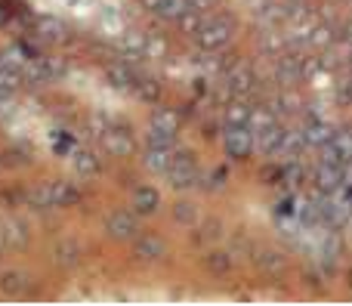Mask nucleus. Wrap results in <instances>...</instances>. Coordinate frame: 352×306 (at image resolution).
<instances>
[{"mask_svg":"<svg viewBox=\"0 0 352 306\" xmlns=\"http://www.w3.org/2000/svg\"><path fill=\"white\" fill-rule=\"evenodd\" d=\"M254 87H256V72L250 65L235 62V68L229 72V90L235 93V96H250Z\"/></svg>","mask_w":352,"mask_h":306,"instance_id":"423d86ee","label":"nucleus"},{"mask_svg":"<svg viewBox=\"0 0 352 306\" xmlns=\"http://www.w3.org/2000/svg\"><path fill=\"white\" fill-rule=\"evenodd\" d=\"M173 217H176V223H179V226H192V223H195V204L192 201H179L173 208Z\"/></svg>","mask_w":352,"mask_h":306,"instance_id":"2f4dec72","label":"nucleus"},{"mask_svg":"<svg viewBox=\"0 0 352 306\" xmlns=\"http://www.w3.org/2000/svg\"><path fill=\"white\" fill-rule=\"evenodd\" d=\"M142 56H146V59H161V56H167V41L158 34H146V50H142Z\"/></svg>","mask_w":352,"mask_h":306,"instance_id":"a878e982","label":"nucleus"},{"mask_svg":"<svg viewBox=\"0 0 352 306\" xmlns=\"http://www.w3.org/2000/svg\"><path fill=\"white\" fill-rule=\"evenodd\" d=\"M148 146H155V149H170L173 146V133H167V130H161V127H148Z\"/></svg>","mask_w":352,"mask_h":306,"instance_id":"c756f323","label":"nucleus"},{"mask_svg":"<svg viewBox=\"0 0 352 306\" xmlns=\"http://www.w3.org/2000/svg\"><path fill=\"white\" fill-rule=\"evenodd\" d=\"M303 140L312 142V146H322V142L328 140V127H322V124H312V127H306Z\"/></svg>","mask_w":352,"mask_h":306,"instance_id":"72a5a7b5","label":"nucleus"},{"mask_svg":"<svg viewBox=\"0 0 352 306\" xmlns=\"http://www.w3.org/2000/svg\"><path fill=\"white\" fill-rule=\"evenodd\" d=\"M260 263L266 266L269 272H281V270H285V266H287V260L281 257L278 251H269V254H263V260H260Z\"/></svg>","mask_w":352,"mask_h":306,"instance_id":"473e14b6","label":"nucleus"},{"mask_svg":"<svg viewBox=\"0 0 352 306\" xmlns=\"http://www.w3.org/2000/svg\"><path fill=\"white\" fill-rule=\"evenodd\" d=\"M164 241L158 239V235H142V239H136V257L146 260V263H152V260H161L164 257Z\"/></svg>","mask_w":352,"mask_h":306,"instance_id":"9b49d317","label":"nucleus"},{"mask_svg":"<svg viewBox=\"0 0 352 306\" xmlns=\"http://www.w3.org/2000/svg\"><path fill=\"white\" fill-rule=\"evenodd\" d=\"M102 149L111 155V158H130L136 152V142L127 130H102Z\"/></svg>","mask_w":352,"mask_h":306,"instance_id":"20e7f679","label":"nucleus"},{"mask_svg":"<svg viewBox=\"0 0 352 306\" xmlns=\"http://www.w3.org/2000/svg\"><path fill=\"white\" fill-rule=\"evenodd\" d=\"M232 34H235V25H232V19L226 16H213L210 22L201 25V31L195 37L201 41V47L207 50V53H213V50L226 47V43L232 41Z\"/></svg>","mask_w":352,"mask_h":306,"instance_id":"f257e3e1","label":"nucleus"},{"mask_svg":"<svg viewBox=\"0 0 352 306\" xmlns=\"http://www.w3.org/2000/svg\"><path fill=\"white\" fill-rule=\"evenodd\" d=\"M188 6H192V10H198V12H204V10H210V6H213V0H188Z\"/></svg>","mask_w":352,"mask_h":306,"instance_id":"c9c22d12","label":"nucleus"},{"mask_svg":"<svg viewBox=\"0 0 352 306\" xmlns=\"http://www.w3.org/2000/svg\"><path fill=\"white\" fill-rule=\"evenodd\" d=\"M74 164H78L80 177H96V173H99V161H96V155H90V152H80Z\"/></svg>","mask_w":352,"mask_h":306,"instance_id":"cd10ccee","label":"nucleus"},{"mask_svg":"<svg viewBox=\"0 0 352 306\" xmlns=\"http://www.w3.org/2000/svg\"><path fill=\"white\" fill-rule=\"evenodd\" d=\"M281 136H285V127H281L278 121L269 124V127H263V130H260V136L254 140V149H256L260 155H278V149H281Z\"/></svg>","mask_w":352,"mask_h":306,"instance_id":"6e6552de","label":"nucleus"},{"mask_svg":"<svg viewBox=\"0 0 352 306\" xmlns=\"http://www.w3.org/2000/svg\"><path fill=\"white\" fill-rule=\"evenodd\" d=\"M0 245H3V239H0Z\"/></svg>","mask_w":352,"mask_h":306,"instance_id":"58836bf2","label":"nucleus"},{"mask_svg":"<svg viewBox=\"0 0 352 306\" xmlns=\"http://www.w3.org/2000/svg\"><path fill=\"white\" fill-rule=\"evenodd\" d=\"M207 270L217 272V276H226V272L232 270V257L229 254H210V257H207Z\"/></svg>","mask_w":352,"mask_h":306,"instance_id":"7c9ffc66","label":"nucleus"},{"mask_svg":"<svg viewBox=\"0 0 352 306\" xmlns=\"http://www.w3.org/2000/svg\"><path fill=\"white\" fill-rule=\"evenodd\" d=\"M136 93H140L142 99H146V102H158L161 99V84L155 78H140V74H136Z\"/></svg>","mask_w":352,"mask_h":306,"instance_id":"aec40b11","label":"nucleus"},{"mask_svg":"<svg viewBox=\"0 0 352 306\" xmlns=\"http://www.w3.org/2000/svg\"><path fill=\"white\" fill-rule=\"evenodd\" d=\"M331 179H334V177H331V171H328V167H322V171H318V183L331 186Z\"/></svg>","mask_w":352,"mask_h":306,"instance_id":"e433bc0d","label":"nucleus"},{"mask_svg":"<svg viewBox=\"0 0 352 306\" xmlns=\"http://www.w3.org/2000/svg\"><path fill=\"white\" fill-rule=\"evenodd\" d=\"M152 124H155V127H161V130H167V133H173V136H176V130H179V115H176V111H170V109H155Z\"/></svg>","mask_w":352,"mask_h":306,"instance_id":"6ab92c4d","label":"nucleus"},{"mask_svg":"<svg viewBox=\"0 0 352 306\" xmlns=\"http://www.w3.org/2000/svg\"><path fill=\"white\" fill-rule=\"evenodd\" d=\"M121 50L127 56H142V50H146V34H142V31H127V34L121 37Z\"/></svg>","mask_w":352,"mask_h":306,"instance_id":"5701e85b","label":"nucleus"},{"mask_svg":"<svg viewBox=\"0 0 352 306\" xmlns=\"http://www.w3.org/2000/svg\"><path fill=\"white\" fill-rule=\"evenodd\" d=\"M109 80L118 87V90H130V87L136 84V74L130 65H124V62H115V65H109Z\"/></svg>","mask_w":352,"mask_h":306,"instance_id":"2eb2a0df","label":"nucleus"},{"mask_svg":"<svg viewBox=\"0 0 352 306\" xmlns=\"http://www.w3.org/2000/svg\"><path fill=\"white\" fill-rule=\"evenodd\" d=\"M188 10V0H161L158 6H155V16H161V19H179L182 12Z\"/></svg>","mask_w":352,"mask_h":306,"instance_id":"412c9836","label":"nucleus"},{"mask_svg":"<svg viewBox=\"0 0 352 306\" xmlns=\"http://www.w3.org/2000/svg\"><path fill=\"white\" fill-rule=\"evenodd\" d=\"M105 229H109L111 239H133V235L140 232V226H136V217L127 214V210H118V214H111L109 223H105Z\"/></svg>","mask_w":352,"mask_h":306,"instance_id":"1a4fd4ad","label":"nucleus"},{"mask_svg":"<svg viewBox=\"0 0 352 306\" xmlns=\"http://www.w3.org/2000/svg\"><path fill=\"white\" fill-rule=\"evenodd\" d=\"M34 28L47 43H65L68 41V25L62 22V19H56V16H41Z\"/></svg>","mask_w":352,"mask_h":306,"instance_id":"0eeeda50","label":"nucleus"},{"mask_svg":"<svg viewBox=\"0 0 352 306\" xmlns=\"http://www.w3.org/2000/svg\"><path fill=\"white\" fill-rule=\"evenodd\" d=\"M158 208H161V192L158 189H152V186H140V189L133 192V210L140 217L155 214Z\"/></svg>","mask_w":352,"mask_h":306,"instance_id":"9d476101","label":"nucleus"},{"mask_svg":"<svg viewBox=\"0 0 352 306\" xmlns=\"http://www.w3.org/2000/svg\"><path fill=\"white\" fill-rule=\"evenodd\" d=\"M167 179H170V186H176V189H186V186H195L198 183V167H195V158L192 152L186 155H176V158H170V167H167Z\"/></svg>","mask_w":352,"mask_h":306,"instance_id":"f03ea898","label":"nucleus"},{"mask_svg":"<svg viewBox=\"0 0 352 306\" xmlns=\"http://www.w3.org/2000/svg\"><path fill=\"white\" fill-rule=\"evenodd\" d=\"M303 149V136L297 133V130H285V136H281V149L278 152L285 155V158H291L294 161V155Z\"/></svg>","mask_w":352,"mask_h":306,"instance_id":"393cba45","label":"nucleus"},{"mask_svg":"<svg viewBox=\"0 0 352 306\" xmlns=\"http://www.w3.org/2000/svg\"><path fill=\"white\" fill-rule=\"evenodd\" d=\"M31 204H34V208H41V210L53 208V189H50V183H43L41 189L31 192Z\"/></svg>","mask_w":352,"mask_h":306,"instance_id":"c85d7f7f","label":"nucleus"},{"mask_svg":"<svg viewBox=\"0 0 352 306\" xmlns=\"http://www.w3.org/2000/svg\"><path fill=\"white\" fill-rule=\"evenodd\" d=\"M161 0H140V6L142 10H148V12H155V6H158Z\"/></svg>","mask_w":352,"mask_h":306,"instance_id":"4c0bfd02","label":"nucleus"},{"mask_svg":"<svg viewBox=\"0 0 352 306\" xmlns=\"http://www.w3.org/2000/svg\"><path fill=\"white\" fill-rule=\"evenodd\" d=\"M248 118H250V109L244 102H229L226 105V124L229 127H248Z\"/></svg>","mask_w":352,"mask_h":306,"instance_id":"dca6fc26","label":"nucleus"},{"mask_svg":"<svg viewBox=\"0 0 352 306\" xmlns=\"http://www.w3.org/2000/svg\"><path fill=\"white\" fill-rule=\"evenodd\" d=\"M260 50L266 56H281L287 50V34L285 31H275V28H266L260 34Z\"/></svg>","mask_w":352,"mask_h":306,"instance_id":"ddd939ff","label":"nucleus"},{"mask_svg":"<svg viewBox=\"0 0 352 306\" xmlns=\"http://www.w3.org/2000/svg\"><path fill=\"white\" fill-rule=\"evenodd\" d=\"M303 72H300V59L294 53H281L275 56V80L281 87H297Z\"/></svg>","mask_w":352,"mask_h":306,"instance_id":"39448f33","label":"nucleus"},{"mask_svg":"<svg viewBox=\"0 0 352 306\" xmlns=\"http://www.w3.org/2000/svg\"><path fill=\"white\" fill-rule=\"evenodd\" d=\"M0 239H3L6 245H12V248H25V245H28V229H25L22 223L12 220L10 226H6V232L0 235Z\"/></svg>","mask_w":352,"mask_h":306,"instance_id":"b1692460","label":"nucleus"},{"mask_svg":"<svg viewBox=\"0 0 352 306\" xmlns=\"http://www.w3.org/2000/svg\"><path fill=\"white\" fill-rule=\"evenodd\" d=\"M53 189V208H72V204L80 201V189L74 183H50Z\"/></svg>","mask_w":352,"mask_h":306,"instance_id":"f8f14e48","label":"nucleus"},{"mask_svg":"<svg viewBox=\"0 0 352 306\" xmlns=\"http://www.w3.org/2000/svg\"><path fill=\"white\" fill-rule=\"evenodd\" d=\"M176 25H179L182 34H192V37H195V34L201 31V25H204V16H201L198 10H192V6H188V10L182 12L179 19H176Z\"/></svg>","mask_w":352,"mask_h":306,"instance_id":"f3484780","label":"nucleus"},{"mask_svg":"<svg viewBox=\"0 0 352 306\" xmlns=\"http://www.w3.org/2000/svg\"><path fill=\"white\" fill-rule=\"evenodd\" d=\"M223 146H226V155H229V158L244 161V158H250V152H254V133H250L248 127H229L226 130Z\"/></svg>","mask_w":352,"mask_h":306,"instance_id":"7ed1b4c3","label":"nucleus"},{"mask_svg":"<svg viewBox=\"0 0 352 306\" xmlns=\"http://www.w3.org/2000/svg\"><path fill=\"white\" fill-rule=\"evenodd\" d=\"M19 84H22V74L10 65H0V90L12 93V90H19Z\"/></svg>","mask_w":352,"mask_h":306,"instance_id":"bb28decb","label":"nucleus"},{"mask_svg":"<svg viewBox=\"0 0 352 306\" xmlns=\"http://www.w3.org/2000/svg\"><path fill=\"white\" fill-rule=\"evenodd\" d=\"M22 288H25V272L10 270V272H3V276H0V291H3L6 297H10V294H22Z\"/></svg>","mask_w":352,"mask_h":306,"instance_id":"a211bd4d","label":"nucleus"},{"mask_svg":"<svg viewBox=\"0 0 352 306\" xmlns=\"http://www.w3.org/2000/svg\"><path fill=\"white\" fill-rule=\"evenodd\" d=\"M142 164H146V171L152 173H167V167H170V149H155L148 146L146 158H142Z\"/></svg>","mask_w":352,"mask_h":306,"instance_id":"4468645a","label":"nucleus"},{"mask_svg":"<svg viewBox=\"0 0 352 306\" xmlns=\"http://www.w3.org/2000/svg\"><path fill=\"white\" fill-rule=\"evenodd\" d=\"M328 34H331L328 28H318L316 34H312V43H318V47H324V43H328Z\"/></svg>","mask_w":352,"mask_h":306,"instance_id":"f704fd0d","label":"nucleus"},{"mask_svg":"<svg viewBox=\"0 0 352 306\" xmlns=\"http://www.w3.org/2000/svg\"><path fill=\"white\" fill-rule=\"evenodd\" d=\"M275 121H278V115H275L269 105H256V109H250V118H248V124L256 127V130L269 127V124H275Z\"/></svg>","mask_w":352,"mask_h":306,"instance_id":"4be33fe9","label":"nucleus"}]
</instances>
